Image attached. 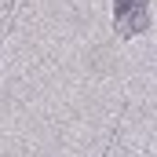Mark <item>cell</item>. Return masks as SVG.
<instances>
[{
  "label": "cell",
  "mask_w": 157,
  "mask_h": 157,
  "mask_svg": "<svg viewBox=\"0 0 157 157\" xmlns=\"http://www.w3.org/2000/svg\"><path fill=\"white\" fill-rule=\"evenodd\" d=\"M113 18L124 37H139L150 26V4L146 0H113Z\"/></svg>",
  "instance_id": "cell-1"
}]
</instances>
